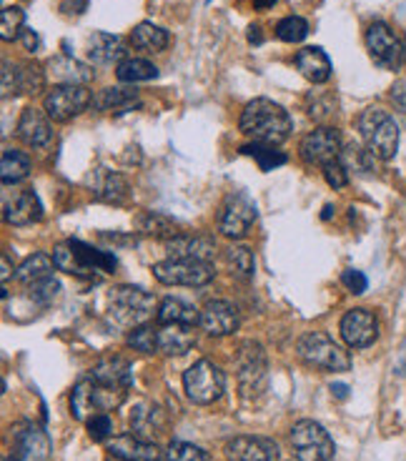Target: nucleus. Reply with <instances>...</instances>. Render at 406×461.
I'll return each instance as SVG.
<instances>
[{
    "instance_id": "obj_1",
    "label": "nucleus",
    "mask_w": 406,
    "mask_h": 461,
    "mask_svg": "<svg viewBox=\"0 0 406 461\" xmlns=\"http://www.w3.org/2000/svg\"><path fill=\"white\" fill-rule=\"evenodd\" d=\"M239 128L244 136H248L256 143L281 146L291 136L293 121H291L289 111L284 105L274 104L268 98H254L244 108Z\"/></svg>"
},
{
    "instance_id": "obj_2",
    "label": "nucleus",
    "mask_w": 406,
    "mask_h": 461,
    "mask_svg": "<svg viewBox=\"0 0 406 461\" xmlns=\"http://www.w3.org/2000/svg\"><path fill=\"white\" fill-rule=\"evenodd\" d=\"M53 261L59 271H66L70 276H94L95 271H113L118 266L116 256L98 251L94 246L83 241H66L53 249Z\"/></svg>"
},
{
    "instance_id": "obj_3",
    "label": "nucleus",
    "mask_w": 406,
    "mask_h": 461,
    "mask_svg": "<svg viewBox=\"0 0 406 461\" xmlns=\"http://www.w3.org/2000/svg\"><path fill=\"white\" fill-rule=\"evenodd\" d=\"M359 133L364 146L372 150L379 161H392L399 150V126L392 115L382 108H366L359 115Z\"/></svg>"
},
{
    "instance_id": "obj_4",
    "label": "nucleus",
    "mask_w": 406,
    "mask_h": 461,
    "mask_svg": "<svg viewBox=\"0 0 406 461\" xmlns=\"http://www.w3.org/2000/svg\"><path fill=\"white\" fill-rule=\"evenodd\" d=\"M126 399V389H111L94 379H83L73 386L70 393V414L81 421H88L91 416L113 411Z\"/></svg>"
},
{
    "instance_id": "obj_5",
    "label": "nucleus",
    "mask_w": 406,
    "mask_h": 461,
    "mask_svg": "<svg viewBox=\"0 0 406 461\" xmlns=\"http://www.w3.org/2000/svg\"><path fill=\"white\" fill-rule=\"evenodd\" d=\"M296 351H299V358L303 364H309L311 369L331 371V374H341V371L351 369V357L331 336L321 334V331H311V334L302 336Z\"/></svg>"
},
{
    "instance_id": "obj_6",
    "label": "nucleus",
    "mask_w": 406,
    "mask_h": 461,
    "mask_svg": "<svg viewBox=\"0 0 406 461\" xmlns=\"http://www.w3.org/2000/svg\"><path fill=\"white\" fill-rule=\"evenodd\" d=\"M156 309V299L139 286H116L108 294V312L123 326H140Z\"/></svg>"
},
{
    "instance_id": "obj_7",
    "label": "nucleus",
    "mask_w": 406,
    "mask_h": 461,
    "mask_svg": "<svg viewBox=\"0 0 406 461\" xmlns=\"http://www.w3.org/2000/svg\"><path fill=\"white\" fill-rule=\"evenodd\" d=\"M153 276L166 286H206L216 278V268L211 261L194 258H166L153 266Z\"/></svg>"
},
{
    "instance_id": "obj_8",
    "label": "nucleus",
    "mask_w": 406,
    "mask_h": 461,
    "mask_svg": "<svg viewBox=\"0 0 406 461\" xmlns=\"http://www.w3.org/2000/svg\"><path fill=\"white\" fill-rule=\"evenodd\" d=\"M291 449L299 461H331L334 459V438L329 437L319 421L303 419L291 429Z\"/></svg>"
},
{
    "instance_id": "obj_9",
    "label": "nucleus",
    "mask_w": 406,
    "mask_h": 461,
    "mask_svg": "<svg viewBox=\"0 0 406 461\" xmlns=\"http://www.w3.org/2000/svg\"><path fill=\"white\" fill-rule=\"evenodd\" d=\"M184 389H186L188 399L198 406L219 402L226 389V374L213 361L201 358L184 374Z\"/></svg>"
},
{
    "instance_id": "obj_10",
    "label": "nucleus",
    "mask_w": 406,
    "mask_h": 461,
    "mask_svg": "<svg viewBox=\"0 0 406 461\" xmlns=\"http://www.w3.org/2000/svg\"><path fill=\"white\" fill-rule=\"evenodd\" d=\"M94 105V93L86 86H53L43 98V111L56 123H68Z\"/></svg>"
},
{
    "instance_id": "obj_11",
    "label": "nucleus",
    "mask_w": 406,
    "mask_h": 461,
    "mask_svg": "<svg viewBox=\"0 0 406 461\" xmlns=\"http://www.w3.org/2000/svg\"><path fill=\"white\" fill-rule=\"evenodd\" d=\"M266 369V354H264L261 344L246 341L236 357V376H239V386L246 399L264 393L268 379Z\"/></svg>"
},
{
    "instance_id": "obj_12",
    "label": "nucleus",
    "mask_w": 406,
    "mask_h": 461,
    "mask_svg": "<svg viewBox=\"0 0 406 461\" xmlns=\"http://www.w3.org/2000/svg\"><path fill=\"white\" fill-rule=\"evenodd\" d=\"M256 203L246 194H231L219 211V230L226 239H244L256 223Z\"/></svg>"
},
{
    "instance_id": "obj_13",
    "label": "nucleus",
    "mask_w": 406,
    "mask_h": 461,
    "mask_svg": "<svg viewBox=\"0 0 406 461\" xmlns=\"http://www.w3.org/2000/svg\"><path fill=\"white\" fill-rule=\"evenodd\" d=\"M366 48L372 53L374 63L386 70H396L404 63L406 50L399 35L386 23H372L366 31Z\"/></svg>"
},
{
    "instance_id": "obj_14",
    "label": "nucleus",
    "mask_w": 406,
    "mask_h": 461,
    "mask_svg": "<svg viewBox=\"0 0 406 461\" xmlns=\"http://www.w3.org/2000/svg\"><path fill=\"white\" fill-rule=\"evenodd\" d=\"M341 150H344L341 133H338L337 128L329 126L311 131L309 136H303L302 146H299V153H302L303 161L311 163V166H321V168H324L326 163L341 158Z\"/></svg>"
},
{
    "instance_id": "obj_15",
    "label": "nucleus",
    "mask_w": 406,
    "mask_h": 461,
    "mask_svg": "<svg viewBox=\"0 0 406 461\" xmlns=\"http://www.w3.org/2000/svg\"><path fill=\"white\" fill-rule=\"evenodd\" d=\"M341 336L351 348H366L379 336V319L369 309H351L341 319Z\"/></svg>"
},
{
    "instance_id": "obj_16",
    "label": "nucleus",
    "mask_w": 406,
    "mask_h": 461,
    "mask_svg": "<svg viewBox=\"0 0 406 461\" xmlns=\"http://www.w3.org/2000/svg\"><path fill=\"white\" fill-rule=\"evenodd\" d=\"M279 444L266 437H236L226 444L229 461H279Z\"/></svg>"
},
{
    "instance_id": "obj_17",
    "label": "nucleus",
    "mask_w": 406,
    "mask_h": 461,
    "mask_svg": "<svg viewBox=\"0 0 406 461\" xmlns=\"http://www.w3.org/2000/svg\"><path fill=\"white\" fill-rule=\"evenodd\" d=\"M201 329L209 336H229L239 329V309L233 306L231 301H209L203 309H201Z\"/></svg>"
},
{
    "instance_id": "obj_18",
    "label": "nucleus",
    "mask_w": 406,
    "mask_h": 461,
    "mask_svg": "<svg viewBox=\"0 0 406 461\" xmlns=\"http://www.w3.org/2000/svg\"><path fill=\"white\" fill-rule=\"evenodd\" d=\"M50 454V441L33 424H23L13 434V459L11 461H46Z\"/></svg>"
},
{
    "instance_id": "obj_19",
    "label": "nucleus",
    "mask_w": 406,
    "mask_h": 461,
    "mask_svg": "<svg viewBox=\"0 0 406 461\" xmlns=\"http://www.w3.org/2000/svg\"><path fill=\"white\" fill-rule=\"evenodd\" d=\"M3 219L11 226H33L43 219V203L33 188H23L3 203Z\"/></svg>"
},
{
    "instance_id": "obj_20",
    "label": "nucleus",
    "mask_w": 406,
    "mask_h": 461,
    "mask_svg": "<svg viewBox=\"0 0 406 461\" xmlns=\"http://www.w3.org/2000/svg\"><path fill=\"white\" fill-rule=\"evenodd\" d=\"M18 139L31 149H46L53 140V126H50V118H48L46 111H38L33 105H28L21 113V121H18Z\"/></svg>"
},
{
    "instance_id": "obj_21",
    "label": "nucleus",
    "mask_w": 406,
    "mask_h": 461,
    "mask_svg": "<svg viewBox=\"0 0 406 461\" xmlns=\"http://www.w3.org/2000/svg\"><path fill=\"white\" fill-rule=\"evenodd\" d=\"M166 251L171 258H194V261H211L216 256V241L209 236L196 233H178L166 241Z\"/></svg>"
},
{
    "instance_id": "obj_22",
    "label": "nucleus",
    "mask_w": 406,
    "mask_h": 461,
    "mask_svg": "<svg viewBox=\"0 0 406 461\" xmlns=\"http://www.w3.org/2000/svg\"><path fill=\"white\" fill-rule=\"evenodd\" d=\"M86 50L88 58L98 63V66H113V63H123L126 60V43L121 35L104 33V31H95L88 35L86 41Z\"/></svg>"
},
{
    "instance_id": "obj_23",
    "label": "nucleus",
    "mask_w": 406,
    "mask_h": 461,
    "mask_svg": "<svg viewBox=\"0 0 406 461\" xmlns=\"http://www.w3.org/2000/svg\"><path fill=\"white\" fill-rule=\"evenodd\" d=\"M158 354L166 357H184L196 344V331L186 323H158Z\"/></svg>"
},
{
    "instance_id": "obj_24",
    "label": "nucleus",
    "mask_w": 406,
    "mask_h": 461,
    "mask_svg": "<svg viewBox=\"0 0 406 461\" xmlns=\"http://www.w3.org/2000/svg\"><path fill=\"white\" fill-rule=\"evenodd\" d=\"M48 76L59 86H88L94 81V70L73 56H53L48 60Z\"/></svg>"
},
{
    "instance_id": "obj_25",
    "label": "nucleus",
    "mask_w": 406,
    "mask_h": 461,
    "mask_svg": "<svg viewBox=\"0 0 406 461\" xmlns=\"http://www.w3.org/2000/svg\"><path fill=\"white\" fill-rule=\"evenodd\" d=\"M91 379L95 384L111 386V389H126L128 392V386L133 384V371H131V364L126 358L108 357L95 364L94 371H91Z\"/></svg>"
},
{
    "instance_id": "obj_26",
    "label": "nucleus",
    "mask_w": 406,
    "mask_h": 461,
    "mask_svg": "<svg viewBox=\"0 0 406 461\" xmlns=\"http://www.w3.org/2000/svg\"><path fill=\"white\" fill-rule=\"evenodd\" d=\"M88 184H91L94 196L104 203H123L128 198V181L116 171L98 168V171H94Z\"/></svg>"
},
{
    "instance_id": "obj_27",
    "label": "nucleus",
    "mask_w": 406,
    "mask_h": 461,
    "mask_svg": "<svg viewBox=\"0 0 406 461\" xmlns=\"http://www.w3.org/2000/svg\"><path fill=\"white\" fill-rule=\"evenodd\" d=\"M108 451L128 461H161V449L153 441H146L136 434L116 437L108 444Z\"/></svg>"
},
{
    "instance_id": "obj_28",
    "label": "nucleus",
    "mask_w": 406,
    "mask_h": 461,
    "mask_svg": "<svg viewBox=\"0 0 406 461\" xmlns=\"http://www.w3.org/2000/svg\"><path fill=\"white\" fill-rule=\"evenodd\" d=\"M296 68L313 86H321L331 78V60L321 48H303L296 53Z\"/></svg>"
},
{
    "instance_id": "obj_29",
    "label": "nucleus",
    "mask_w": 406,
    "mask_h": 461,
    "mask_svg": "<svg viewBox=\"0 0 406 461\" xmlns=\"http://www.w3.org/2000/svg\"><path fill=\"white\" fill-rule=\"evenodd\" d=\"M166 427V414L156 403H139L131 414V434L153 441Z\"/></svg>"
},
{
    "instance_id": "obj_30",
    "label": "nucleus",
    "mask_w": 406,
    "mask_h": 461,
    "mask_svg": "<svg viewBox=\"0 0 406 461\" xmlns=\"http://www.w3.org/2000/svg\"><path fill=\"white\" fill-rule=\"evenodd\" d=\"M140 98L139 91L131 86V88H123V86H116V88H104L94 95V108L95 111H108V113H126V111H133L139 108Z\"/></svg>"
},
{
    "instance_id": "obj_31",
    "label": "nucleus",
    "mask_w": 406,
    "mask_h": 461,
    "mask_svg": "<svg viewBox=\"0 0 406 461\" xmlns=\"http://www.w3.org/2000/svg\"><path fill=\"white\" fill-rule=\"evenodd\" d=\"M136 229H139L140 236L161 239V241H168V239H174L178 233H184L174 219H168L163 213H156V211H146V213L136 216Z\"/></svg>"
},
{
    "instance_id": "obj_32",
    "label": "nucleus",
    "mask_w": 406,
    "mask_h": 461,
    "mask_svg": "<svg viewBox=\"0 0 406 461\" xmlns=\"http://www.w3.org/2000/svg\"><path fill=\"white\" fill-rule=\"evenodd\" d=\"M131 43L143 53H161L163 48H168V43H171V35L161 25L139 23L131 31Z\"/></svg>"
},
{
    "instance_id": "obj_33",
    "label": "nucleus",
    "mask_w": 406,
    "mask_h": 461,
    "mask_svg": "<svg viewBox=\"0 0 406 461\" xmlns=\"http://www.w3.org/2000/svg\"><path fill=\"white\" fill-rule=\"evenodd\" d=\"M156 319H158V323H186V326H196L201 321V313L184 299L168 296V299H163L158 303Z\"/></svg>"
},
{
    "instance_id": "obj_34",
    "label": "nucleus",
    "mask_w": 406,
    "mask_h": 461,
    "mask_svg": "<svg viewBox=\"0 0 406 461\" xmlns=\"http://www.w3.org/2000/svg\"><path fill=\"white\" fill-rule=\"evenodd\" d=\"M53 268H56V261H53V256L48 254H33L25 258L23 264L18 266V271H15V278L23 284V286H33L38 281H46V278L53 276Z\"/></svg>"
},
{
    "instance_id": "obj_35",
    "label": "nucleus",
    "mask_w": 406,
    "mask_h": 461,
    "mask_svg": "<svg viewBox=\"0 0 406 461\" xmlns=\"http://www.w3.org/2000/svg\"><path fill=\"white\" fill-rule=\"evenodd\" d=\"M31 176V158L23 150H3V163H0V178L5 185H15Z\"/></svg>"
},
{
    "instance_id": "obj_36",
    "label": "nucleus",
    "mask_w": 406,
    "mask_h": 461,
    "mask_svg": "<svg viewBox=\"0 0 406 461\" xmlns=\"http://www.w3.org/2000/svg\"><path fill=\"white\" fill-rule=\"evenodd\" d=\"M116 76L121 83H140V81H153L158 78V68L153 66L151 60L146 58H126L123 63L116 66Z\"/></svg>"
},
{
    "instance_id": "obj_37",
    "label": "nucleus",
    "mask_w": 406,
    "mask_h": 461,
    "mask_svg": "<svg viewBox=\"0 0 406 461\" xmlns=\"http://www.w3.org/2000/svg\"><path fill=\"white\" fill-rule=\"evenodd\" d=\"M244 156H251L256 163H258V168L261 171H274V168H279L286 163V153L284 150H276L274 146H268V143H248L241 149Z\"/></svg>"
},
{
    "instance_id": "obj_38",
    "label": "nucleus",
    "mask_w": 406,
    "mask_h": 461,
    "mask_svg": "<svg viewBox=\"0 0 406 461\" xmlns=\"http://www.w3.org/2000/svg\"><path fill=\"white\" fill-rule=\"evenodd\" d=\"M46 88V73L38 63H18V93L38 95Z\"/></svg>"
},
{
    "instance_id": "obj_39",
    "label": "nucleus",
    "mask_w": 406,
    "mask_h": 461,
    "mask_svg": "<svg viewBox=\"0 0 406 461\" xmlns=\"http://www.w3.org/2000/svg\"><path fill=\"white\" fill-rule=\"evenodd\" d=\"M306 113L313 121H329L331 115L337 113V98L326 91H311L306 95Z\"/></svg>"
},
{
    "instance_id": "obj_40",
    "label": "nucleus",
    "mask_w": 406,
    "mask_h": 461,
    "mask_svg": "<svg viewBox=\"0 0 406 461\" xmlns=\"http://www.w3.org/2000/svg\"><path fill=\"white\" fill-rule=\"evenodd\" d=\"M25 31V13L18 8V5H8L0 11V38L5 43L11 41H18L21 33Z\"/></svg>"
},
{
    "instance_id": "obj_41",
    "label": "nucleus",
    "mask_w": 406,
    "mask_h": 461,
    "mask_svg": "<svg viewBox=\"0 0 406 461\" xmlns=\"http://www.w3.org/2000/svg\"><path fill=\"white\" fill-rule=\"evenodd\" d=\"M126 341L131 348H136L140 354H158V331H156V326H149V323L133 326Z\"/></svg>"
},
{
    "instance_id": "obj_42",
    "label": "nucleus",
    "mask_w": 406,
    "mask_h": 461,
    "mask_svg": "<svg viewBox=\"0 0 406 461\" xmlns=\"http://www.w3.org/2000/svg\"><path fill=\"white\" fill-rule=\"evenodd\" d=\"M374 161H376V156H374L369 149H359V146H347V149L341 150V163L347 166L348 173H351V171L372 173L374 171Z\"/></svg>"
},
{
    "instance_id": "obj_43",
    "label": "nucleus",
    "mask_w": 406,
    "mask_h": 461,
    "mask_svg": "<svg viewBox=\"0 0 406 461\" xmlns=\"http://www.w3.org/2000/svg\"><path fill=\"white\" fill-rule=\"evenodd\" d=\"M276 35L284 43H302L303 38L309 35V23L303 21L302 15H286L276 25Z\"/></svg>"
},
{
    "instance_id": "obj_44",
    "label": "nucleus",
    "mask_w": 406,
    "mask_h": 461,
    "mask_svg": "<svg viewBox=\"0 0 406 461\" xmlns=\"http://www.w3.org/2000/svg\"><path fill=\"white\" fill-rule=\"evenodd\" d=\"M226 261H229V266H231L233 271L241 278L254 276L256 261L254 254H251V249H246V246H231V249L226 251Z\"/></svg>"
},
{
    "instance_id": "obj_45",
    "label": "nucleus",
    "mask_w": 406,
    "mask_h": 461,
    "mask_svg": "<svg viewBox=\"0 0 406 461\" xmlns=\"http://www.w3.org/2000/svg\"><path fill=\"white\" fill-rule=\"evenodd\" d=\"M168 461H209V454L188 441H174L168 451H166Z\"/></svg>"
},
{
    "instance_id": "obj_46",
    "label": "nucleus",
    "mask_w": 406,
    "mask_h": 461,
    "mask_svg": "<svg viewBox=\"0 0 406 461\" xmlns=\"http://www.w3.org/2000/svg\"><path fill=\"white\" fill-rule=\"evenodd\" d=\"M28 288H31V301L41 303V306H48V303H53V301L59 299L60 284L50 276L46 278V281H38V284H33V286Z\"/></svg>"
},
{
    "instance_id": "obj_47",
    "label": "nucleus",
    "mask_w": 406,
    "mask_h": 461,
    "mask_svg": "<svg viewBox=\"0 0 406 461\" xmlns=\"http://www.w3.org/2000/svg\"><path fill=\"white\" fill-rule=\"evenodd\" d=\"M86 427H88V437L94 438V441H105V438H111V434H113V421H111L108 414L91 416L86 421Z\"/></svg>"
},
{
    "instance_id": "obj_48",
    "label": "nucleus",
    "mask_w": 406,
    "mask_h": 461,
    "mask_svg": "<svg viewBox=\"0 0 406 461\" xmlns=\"http://www.w3.org/2000/svg\"><path fill=\"white\" fill-rule=\"evenodd\" d=\"M324 178L326 184L331 185L334 191H338V188H344L348 184V168L341 163V158H337V161L326 163L324 166Z\"/></svg>"
},
{
    "instance_id": "obj_49",
    "label": "nucleus",
    "mask_w": 406,
    "mask_h": 461,
    "mask_svg": "<svg viewBox=\"0 0 406 461\" xmlns=\"http://www.w3.org/2000/svg\"><path fill=\"white\" fill-rule=\"evenodd\" d=\"M18 95V63H3V98Z\"/></svg>"
},
{
    "instance_id": "obj_50",
    "label": "nucleus",
    "mask_w": 406,
    "mask_h": 461,
    "mask_svg": "<svg viewBox=\"0 0 406 461\" xmlns=\"http://www.w3.org/2000/svg\"><path fill=\"white\" fill-rule=\"evenodd\" d=\"M341 284H344V286H347L351 294H364V291H366V286H369L366 276H364L361 271H356V268H348V271H344Z\"/></svg>"
},
{
    "instance_id": "obj_51",
    "label": "nucleus",
    "mask_w": 406,
    "mask_h": 461,
    "mask_svg": "<svg viewBox=\"0 0 406 461\" xmlns=\"http://www.w3.org/2000/svg\"><path fill=\"white\" fill-rule=\"evenodd\" d=\"M389 98H392V104L406 113V81H399L392 86V93H389Z\"/></svg>"
},
{
    "instance_id": "obj_52",
    "label": "nucleus",
    "mask_w": 406,
    "mask_h": 461,
    "mask_svg": "<svg viewBox=\"0 0 406 461\" xmlns=\"http://www.w3.org/2000/svg\"><path fill=\"white\" fill-rule=\"evenodd\" d=\"M21 41H23L25 50H31V53H35L41 48V38H38L33 28H25L23 33H21Z\"/></svg>"
},
{
    "instance_id": "obj_53",
    "label": "nucleus",
    "mask_w": 406,
    "mask_h": 461,
    "mask_svg": "<svg viewBox=\"0 0 406 461\" xmlns=\"http://www.w3.org/2000/svg\"><path fill=\"white\" fill-rule=\"evenodd\" d=\"M0 266H3V274H0V278H3V284H8L13 276V268H11V258L3 254L0 256Z\"/></svg>"
},
{
    "instance_id": "obj_54",
    "label": "nucleus",
    "mask_w": 406,
    "mask_h": 461,
    "mask_svg": "<svg viewBox=\"0 0 406 461\" xmlns=\"http://www.w3.org/2000/svg\"><path fill=\"white\" fill-rule=\"evenodd\" d=\"M248 43H254V46H261V43H264L261 25H251V28H248Z\"/></svg>"
},
{
    "instance_id": "obj_55",
    "label": "nucleus",
    "mask_w": 406,
    "mask_h": 461,
    "mask_svg": "<svg viewBox=\"0 0 406 461\" xmlns=\"http://www.w3.org/2000/svg\"><path fill=\"white\" fill-rule=\"evenodd\" d=\"M274 5H276V0H254V8H258V11H268Z\"/></svg>"
},
{
    "instance_id": "obj_56",
    "label": "nucleus",
    "mask_w": 406,
    "mask_h": 461,
    "mask_svg": "<svg viewBox=\"0 0 406 461\" xmlns=\"http://www.w3.org/2000/svg\"><path fill=\"white\" fill-rule=\"evenodd\" d=\"M331 392L337 393L338 399H347L348 389H347V386H344V384H337V386H331Z\"/></svg>"
},
{
    "instance_id": "obj_57",
    "label": "nucleus",
    "mask_w": 406,
    "mask_h": 461,
    "mask_svg": "<svg viewBox=\"0 0 406 461\" xmlns=\"http://www.w3.org/2000/svg\"><path fill=\"white\" fill-rule=\"evenodd\" d=\"M105 461H128V459H123V456H116V454H108V459Z\"/></svg>"
},
{
    "instance_id": "obj_58",
    "label": "nucleus",
    "mask_w": 406,
    "mask_h": 461,
    "mask_svg": "<svg viewBox=\"0 0 406 461\" xmlns=\"http://www.w3.org/2000/svg\"><path fill=\"white\" fill-rule=\"evenodd\" d=\"M166 461H168V459H166Z\"/></svg>"
}]
</instances>
